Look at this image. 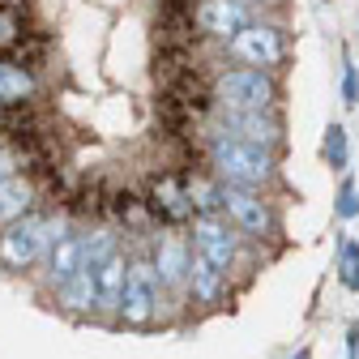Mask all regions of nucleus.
<instances>
[{"mask_svg":"<svg viewBox=\"0 0 359 359\" xmlns=\"http://www.w3.org/2000/svg\"><path fill=\"white\" fill-rule=\"evenodd\" d=\"M39 269H43V287H48V291H56L60 283H69L77 269H81V227H73V231L48 252V261H43Z\"/></svg>","mask_w":359,"mask_h":359,"instance_id":"obj_16","label":"nucleus"},{"mask_svg":"<svg viewBox=\"0 0 359 359\" xmlns=\"http://www.w3.org/2000/svg\"><path fill=\"white\" fill-rule=\"evenodd\" d=\"M227 295H231L227 274H218L210 261H201V257L193 252V261H189V283H184V308L214 312V308L227 304Z\"/></svg>","mask_w":359,"mask_h":359,"instance_id":"obj_12","label":"nucleus"},{"mask_svg":"<svg viewBox=\"0 0 359 359\" xmlns=\"http://www.w3.org/2000/svg\"><path fill=\"white\" fill-rule=\"evenodd\" d=\"M222 52H227L231 65H240V69L278 73L287 65V26L274 22V18H252Z\"/></svg>","mask_w":359,"mask_h":359,"instance_id":"obj_6","label":"nucleus"},{"mask_svg":"<svg viewBox=\"0 0 359 359\" xmlns=\"http://www.w3.org/2000/svg\"><path fill=\"white\" fill-rule=\"evenodd\" d=\"M22 167H18V154L9 150V146H0V184H5V180H13Z\"/></svg>","mask_w":359,"mask_h":359,"instance_id":"obj_25","label":"nucleus"},{"mask_svg":"<svg viewBox=\"0 0 359 359\" xmlns=\"http://www.w3.org/2000/svg\"><path fill=\"white\" fill-rule=\"evenodd\" d=\"M334 214H338V218H346V222H351V218H359V189H355V180H351V175H346L342 184H338Z\"/></svg>","mask_w":359,"mask_h":359,"instance_id":"obj_22","label":"nucleus"},{"mask_svg":"<svg viewBox=\"0 0 359 359\" xmlns=\"http://www.w3.org/2000/svg\"><path fill=\"white\" fill-rule=\"evenodd\" d=\"M346 359H359V325H346Z\"/></svg>","mask_w":359,"mask_h":359,"instance_id":"obj_26","label":"nucleus"},{"mask_svg":"<svg viewBox=\"0 0 359 359\" xmlns=\"http://www.w3.org/2000/svg\"><path fill=\"white\" fill-rule=\"evenodd\" d=\"M150 265H154V278H158V291L175 304H184V283H189V261H193V244L180 227H158L150 236Z\"/></svg>","mask_w":359,"mask_h":359,"instance_id":"obj_8","label":"nucleus"},{"mask_svg":"<svg viewBox=\"0 0 359 359\" xmlns=\"http://www.w3.org/2000/svg\"><path fill=\"white\" fill-rule=\"evenodd\" d=\"M214 128L227 133V137L244 142V146H257L265 154H278L287 146V128H283V116L278 111H227V107H214Z\"/></svg>","mask_w":359,"mask_h":359,"instance_id":"obj_9","label":"nucleus"},{"mask_svg":"<svg viewBox=\"0 0 359 359\" xmlns=\"http://www.w3.org/2000/svg\"><path fill=\"white\" fill-rule=\"evenodd\" d=\"M73 231V218L65 210H34L26 218H18L13 227L0 231V269L9 274H30L48 261V252Z\"/></svg>","mask_w":359,"mask_h":359,"instance_id":"obj_2","label":"nucleus"},{"mask_svg":"<svg viewBox=\"0 0 359 359\" xmlns=\"http://www.w3.org/2000/svg\"><path fill=\"white\" fill-rule=\"evenodd\" d=\"M22 30H26V26H22L18 18H5V13H0V52H5V48H9V43H13Z\"/></svg>","mask_w":359,"mask_h":359,"instance_id":"obj_24","label":"nucleus"},{"mask_svg":"<svg viewBox=\"0 0 359 359\" xmlns=\"http://www.w3.org/2000/svg\"><path fill=\"white\" fill-rule=\"evenodd\" d=\"M48 48H52V43H48V34H43V30H22L13 43H9V48L5 52H0V56H5V60H13V65H22L26 73H34L43 60H48Z\"/></svg>","mask_w":359,"mask_h":359,"instance_id":"obj_19","label":"nucleus"},{"mask_svg":"<svg viewBox=\"0 0 359 359\" xmlns=\"http://www.w3.org/2000/svg\"><path fill=\"white\" fill-rule=\"evenodd\" d=\"M124 274H128V248H120L116 257H107L95 269V317H103L107 325H116V312H120V295H124Z\"/></svg>","mask_w":359,"mask_h":359,"instance_id":"obj_13","label":"nucleus"},{"mask_svg":"<svg viewBox=\"0 0 359 359\" xmlns=\"http://www.w3.org/2000/svg\"><path fill=\"white\" fill-rule=\"evenodd\" d=\"M193 18H197V30H201V39H210V43H227L257 18L252 9H244L240 0H197V9H193Z\"/></svg>","mask_w":359,"mask_h":359,"instance_id":"obj_10","label":"nucleus"},{"mask_svg":"<svg viewBox=\"0 0 359 359\" xmlns=\"http://www.w3.org/2000/svg\"><path fill=\"white\" fill-rule=\"evenodd\" d=\"M342 103L346 107H359V65L351 56L342 60Z\"/></svg>","mask_w":359,"mask_h":359,"instance_id":"obj_23","label":"nucleus"},{"mask_svg":"<svg viewBox=\"0 0 359 359\" xmlns=\"http://www.w3.org/2000/svg\"><path fill=\"white\" fill-rule=\"evenodd\" d=\"M325 158H330L334 171H346V128L342 124L325 128Z\"/></svg>","mask_w":359,"mask_h":359,"instance_id":"obj_21","label":"nucleus"},{"mask_svg":"<svg viewBox=\"0 0 359 359\" xmlns=\"http://www.w3.org/2000/svg\"><path fill=\"white\" fill-rule=\"evenodd\" d=\"M189 244H193V252L201 257V261H210L218 274H236V269L244 265V252H248V240H240V231L231 227L222 214H197L193 222H189Z\"/></svg>","mask_w":359,"mask_h":359,"instance_id":"obj_7","label":"nucleus"},{"mask_svg":"<svg viewBox=\"0 0 359 359\" xmlns=\"http://www.w3.org/2000/svg\"><path fill=\"white\" fill-rule=\"evenodd\" d=\"M210 81H214V107H227V111H278V99H283L278 73L231 65V69H218Z\"/></svg>","mask_w":359,"mask_h":359,"instance_id":"obj_4","label":"nucleus"},{"mask_svg":"<svg viewBox=\"0 0 359 359\" xmlns=\"http://www.w3.org/2000/svg\"><path fill=\"white\" fill-rule=\"evenodd\" d=\"M295 359H312V355H308V351H299V355H295Z\"/></svg>","mask_w":359,"mask_h":359,"instance_id":"obj_27","label":"nucleus"},{"mask_svg":"<svg viewBox=\"0 0 359 359\" xmlns=\"http://www.w3.org/2000/svg\"><path fill=\"white\" fill-rule=\"evenodd\" d=\"M124 248V236L116 222H95V227L81 231V265L86 269H99L107 257H116Z\"/></svg>","mask_w":359,"mask_h":359,"instance_id":"obj_17","label":"nucleus"},{"mask_svg":"<svg viewBox=\"0 0 359 359\" xmlns=\"http://www.w3.org/2000/svg\"><path fill=\"white\" fill-rule=\"evenodd\" d=\"M171 299L158 291L154 278V265L146 252H128V274H124V295H120V312H116V325L120 330H150L163 321V308Z\"/></svg>","mask_w":359,"mask_h":359,"instance_id":"obj_3","label":"nucleus"},{"mask_svg":"<svg viewBox=\"0 0 359 359\" xmlns=\"http://www.w3.org/2000/svg\"><path fill=\"white\" fill-rule=\"evenodd\" d=\"M34 210H39V184H34V175H22L18 171L13 180L0 184V231L13 227L18 218H26Z\"/></svg>","mask_w":359,"mask_h":359,"instance_id":"obj_15","label":"nucleus"},{"mask_svg":"<svg viewBox=\"0 0 359 359\" xmlns=\"http://www.w3.org/2000/svg\"><path fill=\"white\" fill-rule=\"evenodd\" d=\"M146 201L154 210L158 227H189L193 222V205H189V193H184V180H180L175 171H158L154 175Z\"/></svg>","mask_w":359,"mask_h":359,"instance_id":"obj_11","label":"nucleus"},{"mask_svg":"<svg viewBox=\"0 0 359 359\" xmlns=\"http://www.w3.org/2000/svg\"><path fill=\"white\" fill-rule=\"evenodd\" d=\"M218 214L240 231V240L261 244V240H278L283 236V214L269 201V193H248V189H227L218 193Z\"/></svg>","mask_w":359,"mask_h":359,"instance_id":"obj_5","label":"nucleus"},{"mask_svg":"<svg viewBox=\"0 0 359 359\" xmlns=\"http://www.w3.org/2000/svg\"><path fill=\"white\" fill-rule=\"evenodd\" d=\"M338 278L346 291H359V244L355 240H346L338 248Z\"/></svg>","mask_w":359,"mask_h":359,"instance_id":"obj_20","label":"nucleus"},{"mask_svg":"<svg viewBox=\"0 0 359 359\" xmlns=\"http://www.w3.org/2000/svg\"><path fill=\"white\" fill-rule=\"evenodd\" d=\"M34 99H39V77L0 56V107H18V103H34Z\"/></svg>","mask_w":359,"mask_h":359,"instance_id":"obj_18","label":"nucleus"},{"mask_svg":"<svg viewBox=\"0 0 359 359\" xmlns=\"http://www.w3.org/2000/svg\"><path fill=\"white\" fill-rule=\"evenodd\" d=\"M95 299H99V291H95V269H86V265L77 269L69 283H60L52 291V304L65 312V317H77V321L95 317Z\"/></svg>","mask_w":359,"mask_h":359,"instance_id":"obj_14","label":"nucleus"},{"mask_svg":"<svg viewBox=\"0 0 359 359\" xmlns=\"http://www.w3.org/2000/svg\"><path fill=\"white\" fill-rule=\"evenodd\" d=\"M205 171L218 180V184L227 189H248V193H269L283 180L278 171V154H265L257 146H244L236 137H227V133L218 128H205Z\"/></svg>","mask_w":359,"mask_h":359,"instance_id":"obj_1","label":"nucleus"}]
</instances>
